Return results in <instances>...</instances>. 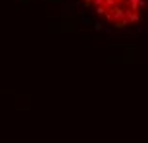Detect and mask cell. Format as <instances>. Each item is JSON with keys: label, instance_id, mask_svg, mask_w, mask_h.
I'll list each match as a JSON object with an SVG mask.
<instances>
[{"label": "cell", "instance_id": "cell-1", "mask_svg": "<svg viewBox=\"0 0 148 143\" xmlns=\"http://www.w3.org/2000/svg\"><path fill=\"white\" fill-rule=\"evenodd\" d=\"M98 22L117 31L137 27L148 17V0H77Z\"/></svg>", "mask_w": 148, "mask_h": 143}]
</instances>
